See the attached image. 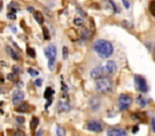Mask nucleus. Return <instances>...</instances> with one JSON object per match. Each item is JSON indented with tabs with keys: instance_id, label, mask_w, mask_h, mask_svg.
I'll use <instances>...</instances> for the list:
<instances>
[{
	"instance_id": "f257e3e1",
	"label": "nucleus",
	"mask_w": 155,
	"mask_h": 136,
	"mask_svg": "<svg viewBox=\"0 0 155 136\" xmlns=\"http://www.w3.org/2000/svg\"><path fill=\"white\" fill-rule=\"evenodd\" d=\"M94 50L102 58H108L114 53V47L105 39H98L94 43Z\"/></svg>"
},
{
	"instance_id": "f03ea898",
	"label": "nucleus",
	"mask_w": 155,
	"mask_h": 136,
	"mask_svg": "<svg viewBox=\"0 0 155 136\" xmlns=\"http://www.w3.org/2000/svg\"><path fill=\"white\" fill-rule=\"evenodd\" d=\"M96 89L102 94H108L113 91V82L107 78H102L96 82Z\"/></svg>"
},
{
	"instance_id": "7ed1b4c3",
	"label": "nucleus",
	"mask_w": 155,
	"mask_h": 136,
	"mask_svg": "<svg viewBox=\"0 0 155 136\" xmlns=\"http://www.w3.org/2000/svg\"><path fill=\"white\" fill-rule=\"evenodd\" d=\"M45 55L48 58V67L50 70H53L56 63V47L54 45H49L45 49Z\"/></svg>"
},
{
	"instance_id": "20e7f679",
	"label": "nucleus",
	"mask_w": 155,
	"mask_h": 136,
	"mask_svg": "<svg viewBox=\"0 0 155 136\" xmlns=\"http://www.w3.org/2000/svg\"><path fill=\"white\" fill-rule=\"evenodd\" d=\"M107 76H110V72H108L106 65H104V66H97L91 71V77L93 79H96V80L106 78Z\"/></svg>"
},
{
	"instance_id": "39448f33",
	"label": "nucleus",
	"mask_w": 155,
	"mask_h": 136,
	"mask_svg": "<svg viewBox=\"0 0 155 136\" xmlns=\"http://www.w3.org/2000/svg\"><path fill=\"white\" fill-rule=\"evenodd\" d=\"M133 103V98L131 96L127 95V94H121L119 96V110L125 111L131 106Z\"/></svg>"
},
{
	"instance_id": "423d86ee",
	"label": "nucleus",
	"mask_w": 155,
	"mask_h": 136,
	"mask_svg": "<svg viewBox=\"0 0 155 136\" xmlns=\"http://www.w3.org/2000/svg\"><path fill=\"white\" fill-rule=\"evenodd\" d=\"M134 81H135V85L136 88L140 91V93H147L149 89L148 87V83H147L146 79L141 76H135L134 78Z\"/></svg>"
},
{
	"instance_id": "0eeeda50",
	"label": "nucleus",
	"mask_w": 155,
	"mask_h": 136,
	"mask_svg": "<svg viewBox=\"0 0 155 136\" xmlns=\"http://www.w3.org/2000/svg\"><path fill=\"white\" fill-rule=\"evenodd\" d=\"M87 129L89 131H94V132H101L103 130V125L100 121L98 120H91L87 122Z\"/></svg>"
},
{
	"instance_id": "6e6552de",
	"label": "nucleus",
	"mask_w": 155,
	"mask_h": 136,
	"mask_svg": "<svg viewBox=\"0 0 155 136\" xmlns=\"http://www.w3.org/2000/svg\"><path fill=\"white\" fill-rule=\"evenodd\" d=\"M107 136H127V134L121 128H110L107 130Z\"/></svg>"
},
{
	"instance_id": "1a4fd4ad",
	"label": "nucleus",
	"mask_w": 155,
	"mask_h": 136,
	"mask_svg": "<svg viewBox=\"0 0 155 136\" xmlns=\"http://www.w3.org/2000/svg\"><path fill=\"white\" fill-rule=\"evenodd\" d=\"M24 99H25V94L22 93V91H14L13 97H12V100H13V103L15 104V105L20 104L22 101H24Z\"/></svg>"
},
{
	"instance_id": "9d476101",
	"label": "nucleus",
	"mask_w": 155,
	"mask_h": 136,
	"mask_svg": "<svg viewBox=\"0 0 155 136\" xmlns=\"http://www.w3.org/2000/svg\"><path fill=\"white\" fill-rule=\"evenodd\" d=\"M100 105H101L100 99L97 97L91 98V101H89V108H91V110L93 111V112H97V111L100 108Z\"/></svg>"
},
{
	"instance_id": "9b49d317",
	"label": "nucleus",
	"mask_w": 155,
	"mask_h": 136,
	"mask_svg": "<svg viewBox=\"0 0 155 136\" xmlns=\"http://www.w3.org/2000/svg\"><path fill=\"white\" fill-rule=\"evenodd\" d=\"M106 67H107L108 69V72H110V75H114L115 72H116L117 70V65L116 63L114 62V61H108L107 63H106Z\"/></svg>"
},
{
	"instance_id": "f8f14e48",
	"label": "nucleus",
	"mask_w": 155,
	"mask_h": 136,
	"mask_svg": "<svg viewBox=\"0 0 155 136\" xmlns=\"http://www.w3.org/2000/svg\"><path fill=\"white\" fill-rule=\"evenodd\" d=\"M33 16H34V19L36 20L39 25L44 24V16H43V14H41V12L35 11L34 14H33Z\"/></svg>"
},
{
	"instance_id": "ddd939ff",
	"label": "nucleus",
	"mask_w": 155,
	"mask_h": 136,
	"mask_svg": "<svg viewBox=\"0 0 155 136\" xmlns=\"http://www.w3.org/2000/svg\"><path fill=\"white\" fill-rule=\"evenodd\" d=\"M58 108V110H60L61 112H68V111L70 110V105H69L67 102H64V101L60 102Z\"/></svg>"
},
{
	"instance_id": "4468645a",
	"label": "nucleus",
	"mask_w": 155,
	"mask_h": 136,
	"mask_svg": "<svg viewBox=\"0 0 155 136\" xmlns=\"http://www.w3.org/2000/svg\"><path fill=\"white\" fill-rule=\"evenodd\" d=\"M5 49H7V51L9 52V54H10V55H11L12 58H13L15 61H18V60H19V58H20L19 54H18L16 51H14V50L12 49L11 47H7V48H5Z\"/></svg>"
},
{
	"instance_id": "2eb2a0df",
	"label": "nucleus",
	"mask_w": 155,
	"mask_h": 136,
	"mask_svg": "<svg viewBox=\"0 0 155 136\" xmlns=\"http://www.w3.org/2000/svg\"><path fill=\"white\" fill-rule=\"evenodd\" d=\"M29 110H30V105H29V104L27 103V102H25V103L20 104V105L17 108V112H19V113L29 112Z\"/></svg>"
},
{
	"instance_id": "dca6fc26",
	"label": "nucleus",
	"mask_w": 155,
	"mask_h": 136,
	"mask_svg": "<svg viewBox=\"0 0 155 136\" xmlns=\"http://www.w3.org/2000/svg\"><path fill=\"white\" fill-rule=\"evenodd\" d=\"M137 103L139 104L141 108H143V106L147 105V103H148V102H147V100L144 99L141 95H140V96H138V97H137Z\"/></svg>"
},
{
	"instance_id": "f3484780",
	"label": "nucleus",
	"mask_w": 155,
	"mask_h": 136,
	"mask_svg": "<svg viewBox=\"0 0 155 136\" xmlns=\"http://www.w3.org/2000/svg\"><path fill=\"white\" fill-rule=\"evenodd\" d=\"M53 93H54L53 89L50 88V87H47V88H46V91H45V98L48 100H50V98H51V96L53 95Z\"/></svg>"
},
{
	"instance_id": "a211bd4d",
	"label": "nucleus",
	"mask_w": 155,
	"mask_h": 136,
	"mask_svg": "<svg viewBox=\"0 0 155 136\" xmlns=\"http://www.w3.org/2000/svg\"><path fill=\"white\" fill-rule=\"evenodd\" d=\"M38 118H36V117H34V118L32 119V121H31V129L32 130H35L37 128V125H38Z\"/></svg>"
},
{
	"instance_id": "6ab92c4d",
	"label": "nucleus",
	"mask_w": 155,
	"mask_h": 136,
	"mask_svg": "<svg viewBox=\"0 0 155 136\" xmlns=\"http://www.w3.org/2000/svg\"><path fill=\"white\" fill-rule=\"evenodd\" d=\"M73 24L78 27H82L83 25H84V19H82V18H75V19L73 20Z\"/></svg>"
},
{
	"instance_id": "aec40b11",
	"label": "nucleus",
	"mask_w": 155,
	"mask_h": 136,
	"mask_svg": "<svg viewBox=\"0 0 155 136\" xmlns=\"http://www.w3.org/2000/svg\"><path fill=\"white\" fill-rule=\"evenodd\" d=\"M150 12L153 16H155V0H152L150 2Z\"/></svg>"
},
{
	"instance_id": "412c9836",
	"label": "nucleus",
	"mask_w": 155,
	"mask_h": 136,
	"mask_svg": "<svg viewBox=\"0 0 155 136\" xmlns=\"http://www.w3.org/2000/svg\"><path fill=\"white\" fill-rule=\"evenodd\" d=\"M108 2L110 3V5L113 7V9H114V12L115 13H119L120 12V10H119V8L116 5V3L114 2V0H108Z\"/></svg>"
},
{
	"instance_id": "4be33fe9",
	"label": "nucleus",
	"mask_w": 155,
	"mask_h": 136,
	"mask_svg": "<svg viewBox=\"0 0 155 136\" xmlns=\"http://www.w3.org/2000/svg\"><path fill=\"white\" fill-rule=\"evenodd\" d=\"M56 135L58 136H65V130L62 127L56 128Z\"/></svg>"
},
{
	"instance_id": "5701e85b",
	"label": "nucleus",
	"mask_w": 155,
	"mask_h": 136,
	"mask_svg": "<svg viewBox=\"0 0 155 136\" xmlns=\"http://www.w3.org/2000/svg\"><path fill=\"white\" fill-rule=\"evenodd\" d=\"M27 52H28V54L31 56V58H34V56H35V50L33 49V48L28 47V48H27Z\"/></svg>"
},
{
	"instance_id": "b1692460",
	"label": "nucleus",
	"mask_w": 155,
	"mask_h": 136,
	"mask_svg": "<svg viewBox=\"0 0 155 136\" xmlns=\"http://www.w3.org/2000/svg\"><path fill=\"white\" fill-rule=\"evenodd\" d=\"M28 72L30 74V76H32V77H37V76H38V71H37V70L32 69V68H29Z\"/></svg>"
},
{
	"instance_id": "393cba45",
	"label": "nucleus",
	"mask_w": 155,
	"mask_h": 136,
	"mask_svg": "<svg viewBox=\"0 0 155 136\" xmlns=\"http://www.w3.org/2000/svg\"><path fill=\"white\" fill-rule=\"evenodd\" d=\"M43 32H44V38H45V39H49L50 36H49V31H48V29L44 27V28H43Z\"/></svg>"
},
{
	"instance_id": "a878e982",
	"label": "nucleus",
	"mask_w": 155,
	"mask_h": 136,
	"mask_svg": "<svg viewBox=\"0 0 155 136\" xmlns=\"http://www.w3.org/2000/svg\"><path fill=\"white\" fill-rule=\"evenodd\" d=\"M63 58H64V60H67V58H68V49H67V47L63 48Z\"/></svg>"
},
{
	"instance_id": "bb28decb",
	"label": "nucleus",
	"mask_w": 155,
	"mask_h": 136,
	"mask_svg": "<svg viewBox=\"0 0 155 136\" xmlns=\"http://www.w3.org/2000/svg\"><path fill=\"white\" fill-rule=\"evenodd\" d=\"M8 18L9 19H11V20H14V19H16V14L15 13H8Z\"/></svg>"
},
{
	"instance_id": "cd10ccee",
	"label": "nucleus",
	"mask_w": 155,
	"mask_h": 136,
	"mask_svg": "<svg viewBox=\"0 0 155 136\" xmlns=\"http://www.w3.org/2000/svg\"><path fill=\"white\" fill-rule=\"evenodd\" d=\"M34 84H35V85H36V86H37V87L41 86V84H43V80H41V79H37V80H35Z\"/></svg>"
},
{
	"instance_id": "c85d7f7f",
	"label": "nucleus",
	"mask_w": 155,
	"mask_h": 136,
	"mask_svg": "<svg viewBox=\"0 0 155 136\" xmlns=\"http://www.w3.org/2000/svg\"><path fill=\"white\" fill-rule=\"evenodd\" d=\"M83 34H82V36L83 37H85V38H87V37L89 36V31L88 30H86V29H84V31H83Z\"/></svg>"
},
{
	"instance_id": "c756f323",
	"label": "nucleus",
	"mask_w": 155,
	"mask_h": 136,
	"mask_svg": "<svg viewBox=\"0 0 155 136\" xmlns=\"http://www.w3.org/2000/svg\"><path fill=\"white\" fill-rule=\"evenodd\" d=\"M122 3H123V5H124L125 9H129V8H130V2H129V0H122Z\"/></svg>"
},
{
	"instance_id": "7c9ffc66",
	"label": "nucleus",
	"mask_w": 155,
	"mask_h": 136,
	"mask_svg": "<svg viewBox=\"0 0 155 136\" xmlns=\"http://www.w3.org/2000/svg\"><path fill=\"white\" fill-rule=\"evenodd\" d=\"M15 136H26V134H25V132H22L21 130H19V131L16 132Z\"/></svg>"
},
{
	"instance_id": "2f4dec72",
	"label": "nucleus",
	"mask_w": 155,
	"mask_h": 136,
	"mask_svg": "<svg viewBox=\"0 0 155 136\" xmlns=\"http://www.w3.org/2000/svg\"><path fill=\"white\" fill-rule=\"evenodd\" d=\"M16 121H17L18 123H20V124H21V123L25 122V119L22 118V117H17V118H16Z\"/></svg>"
},
{
	"instance_id": "473e14b6",
	"label": "nucleus",
	"mask_w": 155,
	"mask_h": 136,
	"mask_svg": "<svg viewBox=\"0 0 155 136\" xmlns=\"http://www.w3.org/2000/svg\"><path fill=\"white\" fill-rule=\"evenodd\" d=\"M77 11H78V13H80L81 15L83 16V17H84V16H86V13H85V12H83L81 9H79V8H78V9H77Z\"/></svg>"
},
{
	"instance_id": "72a5a7b5",
	"label": "nucleus",
	"mask_w": 155,
	"mask_h": 136,
	"mask_svg": "<svg viewBox=\"0 0 155 136\" xmlns=\"http://www.w3.org/2000/svg\"><path fill=\"white\" fill-rule=\"evenodd\" d=\"M13 70H14V72H17V74H19V72H20L19 67H17V66H14L13 67Z\"/></svg>"
},
{
	"instance_id": "f704fd0d",
	"label": "nucleus",
	"mask_w": 155,
	"mask_h": 136,
	"mask_svg": "<svg viewBox=\"0 0 155 136\" xmlns=\"http://www.w3.org/2000/svg\"><path fill=\"white\" fill-rule=\"evenodd\" d=\"M152 129H153V131H154V133H155V117L152 119Z\"/></svg>"
},
{
	"instance_id": "c9c22d12",
	"label": "nucleus",
	"mask_w": 155,
	"mask_h": 136,
	"mask_svg": "<svg viewBox=\"0 0 155 136\" xmlns=\"http://www.w3.org/2000/svg\"><path fill=\"white\" fill-rule=\"evenodd\" d=\"M28 11L30 12V13H34V12H35V10H34V8H32V7H29V8H28Z\"/></svg>"
},
{
	"instance_id": "e433bc0d",
	"label": "nucleus",
	"mask_w": 155,
	"mask_h": 136,
	"mask_svg": "<svg viewBox=\"0 0 155 136\" xmlns=\"http://www.w3.org/2000/svg\"><path fill=\"white\" fill-rule=\"evenodd\" d=\"M14 75L13 74H10V75H8V79H9V80H14Z\"/></svg>"
},
{
	"instance_id": "4c0bfd02",
	"label": "nucleus",
	"mask_w": 155,
	"mask_h": 136,
	"mask_svg": "<svg viewBox=\"0 0 155 136\" xmlns=\"http://www.w3.org/2000/svg\"><path fill=\"white\" fill-rule=\"evenodd\" d=\"M43 134H44V131H43V130H39V131L37 132V135H36V136H43Z\"/></svg>"
},
{
	"instance_id": "58836bf2",
	"label": "nucleus",
	"mask_w": 155,
	"mask_h": 136,
	"mask_svg": "<svg viewBox=\"0 0 155 136\" xmlns=\"http://www.w3.org/2000/svg\"><path fill=\"white\" fill-rule=\"evenodd\" d=\"M137 131H138V127L136 125V127H134V129H133V133H136Z\"/></svg>"
},
{
	"instance_id": "ea45409f",
	"label": "nucleus",
	"mask_w": 155,
	"mask_h": 136,
	"mask_svg": "<svg viewBox=\"0 0 155 136\" xmlns=\"http://www.w3.org/2000/svg\"><path fill=\"white\" fill-rule=\"evenodd\" d=\"M1 8H2V1H0V11H1Z\"/></svg>"
}]
</instances>
